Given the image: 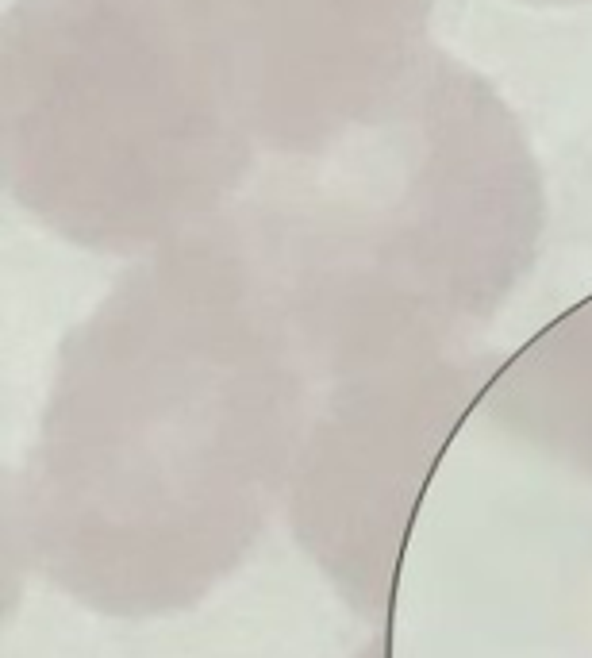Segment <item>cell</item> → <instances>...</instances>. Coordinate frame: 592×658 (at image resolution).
<instances>
[{
  "instance_id": "obj_1",
  "label": "cell",
  "mask_w": 592,
  "mask_h": 658,
  "mask_svg": "<svg viewBox=\"0 0 592 658\" xmlns=\"http://www.w3.org/2000/svg\"><path fill=\"white\" fill-rule=\"evenodd\" d=\"M162 0H16L0 24V170L85 239L231 212L262 166Z\"/></svg>"
},
{
  "instance_id": "obj_2",
  "label": "cell",
  "mask_w": 592,
  "mask_h": 658,
  "mask_svg": "<svg viewBox=\"0 0 592 658\" xmlns=\"http://www.w3.org/2000/svg\"><path fill=\"white\" fill-rule=\"evenodd\" d=\"M212 89L266 154L370 116L420 66L439 0H162Z\"/></svg>"
},
{
  "instance_id": "obj_3",
  "label": "cell",
  "mask_w": 592,
  "mask_h": 658,
  "mask_svg": "<svg viewBox=\"0 0 592 658\" xmlns=\"http://www.w3.org/2000/svg\"><path fill=\"white\" fill-rule=\"evenodd\" d=\"M523 4H554V8H566V4H592V0H523Z\"/></svg>"
}]
</instances>
